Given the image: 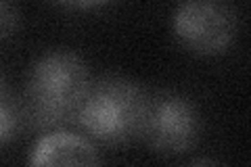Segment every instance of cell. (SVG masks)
I'll return each mask as SVG.
<instances>
[{"mask_svg": "<svg viewBox=\"0 0 251 167\" xmlns=\"http://www.w3.org/2000/svg\"><path fill=\"white\" fill-rule=\"evenodd\" d=\"M90 73L82 57L72 50H50L29 67L21 107L25 123L52 130L75 121L90 86Z\"/></svg>", "mask_w": 251, "mask_h": 167, "instance_id": "6da1fadb", "label": "cell"}, {"mask_svg": "<svg viewBox=\"0 0 251 167\" xmlns=\"http://www.w3.org/2000/svg\"><path fill=\"white\" fill-rule=\"evenodd\" d=\"M149 94L132 79L105 75L90 82L75 123L105 144L140 138Z\"/></svg>", "mask_w": 251, "mask_h": 167, "instance_id": "7a4b0ae2", "label": "cell"}, {"mask_svg": "<svg viewBox=\"0 0 251 167\" xmlns=\"http://www.w3.org/2000/svg\"><path fill=\"white\" fill-rule=\"evenodd\" d=\"M201 136V117L191 100L176 92L149 94L143 138L157 155L176 157L191 150Z\"/></svg>", "mask_w": 251, "mask_h": 167, "instance_id": "3957f363", "label": "cell"}, {"mask_svg": "<svg viewBox=\"0 0 251 167\" xmlns=\"http://www.w3.org/2000/svg\"><path fill=\"white\" fill-rule=\"evenodd\" d=\"M174 36L184 50L216 57L237 36V15L224 0H184L174 13Z\"/></svg>", "mask_w": 251, "mask_h": 167, "instance_id": "277c9868", "label": "cell"}, {"mask_svg": "<svg viewBox=\"0 0 251 167\" xmlns=\"http://www.w3.org/2000/svg\"><path fill=\"white\" fill-rule=\"evenodd\" d=\"M31 165H97L100 157L94 144L72 132H52L36 142L29 155Z\"/></svg>", "mask_w": 251, "mask_h": 167, "instance_id": "5b68a950", "label": "cell"}, {"mask_svg": "<svg viewBox=\"0 0 251 167\" xmlns=\"http://www.w3.org/2000/svg\"><path fill=\"white\" fill-rule=\"evenodd\" d=\"M25 123L21 98H17L9 84L0 77V146L19 136L21 125Z\"/></svg>", "mask_w": 251, "mask_h": 167, "instance_id": "8992f818", "label": "cell"}, {"mask_svg": "<svg viewBox=\"0 0 251 167\" xmlns=\"http://www.w3.org/2000/svg\"><path fill=\"white\" fill-rule=\"evenodd\" d=\"M21 13L17 0H0V42L11 38L19 27Z\"/></svg>", "mask_w": 251, "mask_h": 167, "instance_id": "52a82bcc", "label": "cell"}, {"mask_svg": "<svg viewBox=\"0 0 251 167\" xmlns=\"http://www.w3.org/2000/svg\"><path fill=\"white\" fill-rule=\"evenodd\" d=\"M59 2L74 6V9H92V6H100V4L109 2V0H59Z\"/></svg>", "mask_w": 251, "mask_h": 167, "instance_id": "ba28073f", "label": "cell"}]
</instances>
